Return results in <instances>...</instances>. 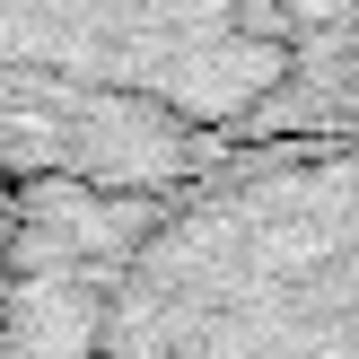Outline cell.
<instances>
[{
	"mask_svg": "<svg viewBox=\"0 0 359 359\" xmlns=\"http://www.w3.org/2000/svg\"><path fill=\"white\" fill-rule=\"evenodd\" d=\"M0 359H359V123L123 193H18Z\"/></svg>",
	"mask_w": 359,
	"mask_h": 359,
	"instance_id": "cell-1",
	"label": "cell"
},
{
	"mask_svg": "<svg viewBox=\"0 0 359 359\" xmlns=\"http://www.w3.org/2000/svg\"><path fill=\"white\" fill-rule=\"evenodd\" d=\"M359 123V0H0L9 193H123Z\"/></svg>",
	"mask_w": 359,
	"mask_h": 359,
	"instance_id": "cell-2",
	"label": "cell"
},
{
	"mask_svg": "<svg viewBox=\"0 0 359 359\" xmlns=\"http://www.w3.org/2000/svg\"><path fill=\"white\" fill-rule=\"evenodd\" d=\"M9 245H18V193L0 175V325H9Z\"/></svg>",
	"mask_w": 359,
	"mask_h": 359,
	"instance_id": "cell-3",
	"label": "cell"
}]
</instances>
